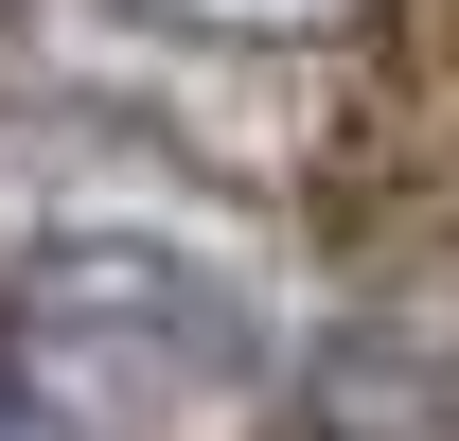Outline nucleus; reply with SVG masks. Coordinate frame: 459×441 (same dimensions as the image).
Instances as JSON below:
<instances>
[{
    "label": "nucleus",
    "instance_id": "obj_1",
    "mask_svg": "<svg viewBox=\"0 0 459 441\" xmlns=\"http://www.w3.org/2000/svg\"><path fill=\"white\" fill-rule=\"evenodd\" d=\"M0 441H89V406L36 371V335H18V318H0Z\"/></svg>",
    "mask_w": 459,
    "mask_h": 441
}]
</instances>
